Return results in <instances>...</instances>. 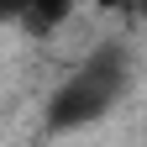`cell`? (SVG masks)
I'll return each instance as SVG.
<instances>
[{
    "label": "cell",
    "mask_w": 147,
    "mask_h": 147,
    "mask_svg": "<svg viewBox=\"0 0 147 147\" xmlns=\"http://www.w3.org/2000/svg\"><path fill=\"white\" fill-rule=\"evenodd\" d=\"M126 84H131V53H126L121 42H100L58 89H53L47 126L53 131H79V126L100 121L105 110L126 95Z\"/></svg>",
    "instance_id": "obj_1"
},
{
    "label": "cell",
    "mask_w": 147,
    "mask_h": 147,
    "mask_svg": "<svg viewBox=\"0 0 147 147\" xmlns=\"http://www.w3.org/2000/svg\"><path fill=\"white\" fill-rule=\"evenodd\" d=\"M74 16V0H21V11H16V26L37 42H47V37H58Z\"/></svg>",
    "instance_id": "obj_2"
},
{
    "label": "cell",
    "mask_w": 147,
    "mask_h": 147,
    "mask_svg": "<svg viewBox=\"0 0 147 147\" xmlns=\"http://www.w3.org/2000/svg\"><path fill=\"white\" fill-rule=\"evenodd\" d=\"M16 11H21V0H0V26H16Z\"/></svg>",
    "instance_id": "obj_3"
},
{
    "label": "cell",
    "mask_w": 147,
    "mask_h": 147,
    "mask_svg": "<svg viewBox=\"0 0 147 147\" xmlns=\"http://www.w3.org/2000/svg\"><path fill=\"white\" fill-rule=\"evenodd\" d=\"M100 11H137V0H95Z\"/></svg>",
    "instance_id": "obj_4"
}]
</instances>
